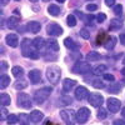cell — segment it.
I'll use <instances>...</instances> for the list:
<instances>
[{
    "instance_id": "obj_16",
    "label": "cell",
    "mask_w": 125,
    "mask_h": 125,
    "mask_svg": "<svg viewBox=\"0 0 125 125\" xmlns=\"http://www.w3.org/2000/svg\"><path fill=\"white\" fill-rule=\"evenodd\" d=\"M76 81L73 80V79H64V81H62V89H64V91H70L75 86Z\"/></svg>"
},
{
    "instance_id": "obj_15",
    "label": "cell",
    "mask_w": 125,
    "mask_h": 125,
    "mask_svg": "<svg viewBox=\"0 0 125 125\" xmlns=\"http://www.w3.org/2000/svg\"><path fill=\"white\" fill-rule=\"evenodd\" d=\"M115 45H116V38L115 36H110V38H108L105 41H104V48H105L106 50L114 49Z\"/></svg>"
},
{
    "instance_id": "obj_35",
    "label": "cell",
    "mask_w": 125,
    "mask_h": 125,
    "mask_svg": "<svg viewBox=\"0 0 125 125\" xmlns=\"http://www.w3.org/2000/svg\"><path fill=\"white\" fill-rule=\"evenodd\" d=\"M28 86L26 84V81H16L15 84H14V88L18 89V90H21V89H25Z\"/></svg>"
},
{
    "instance_id": "obj_1",
    "label": "cell",
    "mask_w": 125,
    "mask_h": 125,
    "mask_svg": "<svg viewBox=\"0 0 125 125\" xmlns=\"http://www.w3.org/2000/svg\"><path fill=\"white\" fill-rule=\"evenodd\" d=\"M21 53H23V56H25V58H31V59L39 58V54L36 53V49L33 45V41L28 38H25L21 43Z\"/></svg>"
},
{
    "instance_id": "obj_44",
    "label": "cell",
    "mask_w": 125,
    "mask_h": 125,
    "mask_svg": "<svg viewBox=\"0 0 125 125\" xmlns=\"http://www.w3.org/2000/svg\"><path fill=\"white\" fill-rule=\"evenodd\" d=\"M114 125H125V120H120V119H118V120L114 121Z\"/></svg>"
},
{
    "instance_id": "obj_38",
    "label": "cell",
    "mask_w": 125,
    "mask_h": 125,
    "mask_svg": "<svg viewBox=\"0 0 125 125\" xmlns=\"http://www.w3.org/2000/svg\"><path fill=\"white\" fill-rule=\"evenodd\" d=\"M121 13H123V6H121L120 4H118V5L114 6V14H116V15H121Z\"/></svg>"
},
{
    "instance_id": "obj_8",
    "label": "cell",
    "mask_w": 125,
    "mask_h": 125,
    "mask_svg": "<svg viewBox=\"0 0 125 125\" xmlns=\"http://www.w3.org/2000/svg\"><path fill=\"white\" fill-rule=\"evenodd\" d=\"M46 33L50 35V36H60L62 34V28L56 24V23H50L48 26H46Z\"/></svg>"
},
{
    "instance_id": "obj_39",
    "label": "cell",
    "mask_w": 125,
    "mask_h": 125,
    "mask_svg": "<svg viewBox=\"0 0 125 125\" xmlns=\"http://www.w3.org/2000/svg\"><path fill=\"white\" fill-rule=\"evenodd\" d=\"M86 10H88V11H95V10H98V5L90 3V4L86 5Z\"/></svg>"
},
{
    "instance_id": "obj_40",
    "label": "cell",
    "mask_w": 125,
    "mask_h": 125,
    "mask_svg": "<svg viewBox=\"0 0 125 125\" xmlns=\"http://www.w3.org/2000/svg\"><path fill=\"white\" fill-rule=\"evenodd\" d=\"M96 20H98L99 23L105 21V20H106V15H105V14H103V13H100V14H98V16H96Z\"/></svg>"
},
{
    "instance_id": "obj_43",
    "label": "cell",
    "mask_w": 125,
    "mask_h": 125,
    "mask_svg": "<svg viewBox=\"0 0 125 125\" xmlns=\"http://www.w3.org/2000/svg\"><path fill=\"white\" fill-rule=\"evenodd\" d=\"M105 4L108 6H115V0H105Z\"/></svg>"
},
{
    "instance_id": "obj_20",
    "label": "cell",
    "mask_w": 125,
    "mask_h": 125,
    "mask_svg": "<svg viewBox=\"0 0 125 125\" xmlns=\"http://www.w3.org/2000/svg\"><path fill=\"white\" fill-rule=\"evenodd\" d=\"M46 46L51 51H59V44L55 39H48L46 40Z\"/></svg>"
},
{
    "instance_id": "obj_6",
    "label": "cell",
    "mask_w": 125,
    "mask_h": 125,
    "mask_svg": "<svg viewBox=\"0 0 125 125\" xmlns=\"http://www.w3.org/2000/svg\"><path fill=\"white\" fill-rule=\"evenodd\" d=\"M60 116L65 123L71 124L76 120V113L71 109H64V110L60 111Z\"/></svg>"
},
{
    "instance_id": "obj_41",
    "label": "cell",
    "mask_w": 125,
    "mask_h": 125,
    "mask_svg": "<svg viewBox=\"0 0 125 125\" xmlns=\"http://www.w3.org/2000/svg\"><path fill=\"white\" fill-rule=\"evenodd\" d=\"M61 104H64V105H68V104H71V98H69V96H65V98H62L61 99Z\"/></svg>"
},
{
    "instance_id": "obj_34",
    "label": "cell",
    "mask_w": 125,
    "mask_h": 125,
    "mask_svg": "<svg viewBox=\"0 0 125 125\" xmlns=\"http://www.w3.org/2000/svg\"><path fill=\"white\" fill-rule=\"evenodd\" d=\"M93 86H94V88H96V89H103V88H105V84H104V81H103V80L96 79V80H94V81H93Z\"/></svg>"
},
{
    "instance_id": "obj_21",
    "label": "cell",
    "mask_w": 125,
    "mask_h": 125,
    "mask_svg": "<svg viewBox=\"0 0 125 125\" xmlns=\"http://www.w3.org/2000/svg\"><path fill=\"white\" fill-rule=\"evenodd\" d=\"M28 29L31 31V33H39L41 29V24L38 21H30L28 24Z\"/></svg>"
},
{
    "instance_id": "obj_30",
    "label": "cell",
    "mask_w": 125,
    "mask_h": 125,
    "mask_svg": "<svg viewBox=\"0 0 125 125\" xmlns=\"http://www.w3.org/2000/svg\"><path fill=\"white\" fill-rule=\"evenodd\" d=\"M105 70H106V66L105 65H98L96 68H94V73L93 74H95V75H100V74H104V73H105Z\"/></svg>"
},
{
    "instance_id": "obj_2",
    "label": "cell",
    "mask_w": 125,
    "mask_h": 125,
    "mask_svg": "<svg viewBox=\"0 0 125 125\" xmlns=\"http://www.w3.org/2000/svg\"><path fill=\"white\" fill-rule=\"evenodd\" d=\"M51 91H53V89H51L50 86H44V88L36 90V91L34 93V98H33L34 103H35V104H43V103L50 96Z\"/></svg>"
},
{
    "instance_id": "obj_47",
    "label": "cell",
    "mask_w": 125,
    "mask_h": 125,
    "mask_svg": "<svg viewBox=\"0 0 125 125\" xmlns=\"http://www.w3.org/2000/svg\"><path fill=\"white\" fill-rule=\"evenodd\" d=\"M1 69H3V70L6 69V62H5V61H1Z\"/></svg>"
},
{
    "instance_id": "obj_9",
    "label": "cell",
    "mask_w": 125,
    "mask_h": 125,
    "mask_svg": "<svg viewBox=\"0 0 125 125\" xmlns=\"http://www.w3.org/2000/svg\"><path fill=\"white\" fill-rule=\"evenodd\" d=\"M90 118V110L88 108H80L76 113V121L80 124H84L88 121V119Z\"/></svg>"
},
{
    "instance_id": "obj_23",
    "label": "cell",
    "mask_w": 125,
    "mask_h": 125,
    "mask_svg": "<svg viewBox=\"0 0 125 125\" xmlns=\"http://www.w3.org/2000/svg\"><path fill=\"white\" fill-rule=\"evenodd\" d=\"M121 26H123V23L120 21V20H118V19L110 20V25H109V29H110V30H118V29H120Z\"/></svg>"
},
{
    "instance_id": "obj_22",
    "label": "cell",
    "mask_w": 125,
    "mask_h": 125,
    "mask_svg": "<svg viewBox=\"0 0 125 125\" xmlns=\"http://www.w3.org/2000/svg\"><path fill=\"white\" fill-rule=\"evenodd\" d=\"M10 103H11L10 95H8V94H5V93H3L1 95H0V104H1L3 106H8V105H10Z\"/></svg>"
},
{
    "instance_id": "obj_28",
    "label": "cell",
    "mask_w": 125,
    "mask_h": 125,
    "mask_svg": "<svg viewBox=\"0 0 125 125\" xmlns=\"http://www.w3.org/2000/svg\"><path fill=\"white\" fill-rule=\"evenodd\" d=\"M19 121H20V124L21 125H30L29 123H30V116L28 115V114H20L19 115Z\"/></svg>"
},
{
    "instance_id": "obj_4",
    "label": "cell",
    "mask_w": 125,
    "mask_h": 125,
    "mask_svg": "<svg viewBox=\"0 0 125 125\" xmlns=\"http://www.w3.org/2000/svg\"><path fill=\"white\" fill-rule=\"evenodd\" d=\"M18 105L24 108V109H30L31 108L33 103H31V99L26 93H19L18 94Z\"/></svg>"
},
{
    "instance_id": "obj_46",
    "label": "cell",
    "mask_w": 125,
    "mask_h": 125,
    "mask_svg": "<svg viewBox=\"0 0 125 125\" xmlns=\"http://www.w3.org/2000/svg\"><path fill=\"white\" fill-rule=\"evenodd\" d=\"M103 36H104V33L101 31V34L98 36V43H99V44H100V43H104V41H103Z\"/></svg>"
},
{
    "instance_id": "obj_13",
    "label": "cell",
    "mask_w": 125,
    "mask_h": 125,
    "mask_svg": "<svg viewBox=\"0 0 125 125\" xmlns=\"http://www.w3.org/2000/svg\"><path fill=\"white\" fill-rule=\"evenodd\" d=\"M5 43L10 46V48H16L19 44V38L16 34H8L5 38Z\"/></svg>"
},
{
    "instance_id": "obj_37",
    "label": "cell",
    "mask_w": 125,
    "mask_h": 125,
    "mask_svg": "<svg viewBox=\"0 0 125 125\" xmlns=\"http://www.w3.org/2000/svg\"><path fill=\"white\" fill-rule=\"evenodd\" d=\"M8 110L5 109V106H3L1 108V116H0V120H1V121H4V120H6L8 119Z\"/></svg>"
},
{
    "instance_id": "obj_42",
    "label": "cell",
    "mask_w": 125,
    "mask_h": 125,
    "mask_svg": "<svg viewBox=\"0 0 125 125\" xmlns=\"http://www.w3.org/2000/svg\"><path fill=\"white\" fill-rule=\"evenodd\" d=\"M104 79L109 80V81H114V75H111V74H104Z\"/></svg>"
},
{
    "instance_id": "obj_19",
    "label": "cell",
    "mask_w": 125,
    "mask_h": 125,
    "mask_svg": "<svg viewBox=\"0 0 125 125\" xmlns=\"http://www.w3.org/2000/svg\"><path fill=\"white\" fill-rule=\"evenodd\" d=\"M48 11H49V14H50L51 16H59V15L61 14L60 8H59L58 5H55V4H50L49 8H48Z\"/></svg>"
},
{
    "instance_id": "obj_55",
    "label": "cell",
    "mask_w": 125,
    "mask_h": 125,
    "mask_svg": "<svg viewBox=\"0 0 125 125\" xmlns=\"http://www.w3.org/2000/svg\"><path fill=\"white\" fill-rule=\"evenodd\" d=\"M16 1H20V0H16Z\"/></svg>"
},
{
    "instance_id": "obj_29",
    "label": "cell",
    "mask_w": 125,
    "mask_h": 125,
    "mask_svg": "<svg viewBox=\"0 0 125 125\" xmlns=\"http://www.w3.org/2000/svg\"><path fill=\"white\" fill-rule=\"evenodd\" d=\"M11 73H13V75L15 78H20V76H23V74H24V69L21 66H14L11 69Z\"/></svg>"
},
{
    "instance_id": "obj_14",
    "label": "cell",
    "mask_w": 125,
    "mask_h": 125,
    "mask_svg": "<svg viewBox=\"0 0 125 125\" xmlns=\"http://www.w3.org/2000/svg\"><path fill=\"white\" fill-rule=\"evenodd\" d=\"M30 121L31 123H40L41 120L44 119V114L41 113L40 110H33L30 113Z\"/></svg>"
},
{
    "instance_id": "obj_5",
    "label": "cell",
    "mask_w": 125,
    "mask_h": 125,
    "mask_svg": "<svg viewBox=\"0 0 125 125\" xmlns=\"http://www.w3.org/2000/svg\"><path fill=\"white\" fill-rule=\"evenodd\" d=\"M73 71L76 74H89L91 71V66L89 62H84V61H78L76 64L73 68Z\"/></svg>"
},
{
    "instance_id": "obj_7",
    "label": "cell",
    "mask_w": 125,
    "mask_h": 125,
    "mask_svg": "<svg viewBox=\"0 0 125 125\" xmlns=\"http://www.w3.org/2000/svg\"><path fill=\"white\" fill-rule=\"evenodd\" d=\"M88 101H89V104L91 106L100 108L103 105V103H104V98H103V95H100V94H98V93H93V94L89 95Z\"/></svg>"
},
{
    "instance_id": "obj_53",
    "label": "cell",
    "mask_w": 125,
    "mask_h": 125,
    "mask_svg": "<svg viewBox=\"0 0 125 125\" xmlns=\"http://www.w3.org/2000/svg\"><path fill=\"white\" fill-rule=\"evenodd\" d=\"M43 1H45V3H46V1H50V0H43Z\"/></svg>"
},
{
    "instance_id": "obj_36",
    "label": "cell",
    "mask_w": 125,
    "mask_h": 125,
    "mask_svg": "<svg viewBox=\"0 0 125 125\" xmlns=\"http://www.w3.org/2000/svg\"><path fill=\"white\" fill-rule=\"evenodd\" d=\"M80 36L83 38V39H89L90 38V31L88 30V29H81L80 30Z\"/></svg>"
},
{
    "instance_id": "obj_45",
    "label": "cell",
    "mask_w": 125,
    "mask_h": 125,
    "mask_svg": "<svg viewBox=\"0 0 125 125\" xmlns=\"http://www.w3.org/2000/svg\"><path fill=\"white\" fill-rule=\"evenodd\" d=\"M120 43H121L123 45H125V33L120 34Z\"/></svg>"
},
{
    "instance_id": "obj_3",
    "label": "cell",
    "mask_w": 125,
    "mask_h": 125,
    "mask_svg": "<svg viewBox=\"0 0 125 125\" xmlns=\"http://www.w3.org/2000/svg\"><path fill=\"white\" fill-rule=\"evenodd\" d=\"M60 76H61L60 68H58L55 65L48 68V70H46V78H48V80L50 83H53V84H58L59 80H60Z\"/></svg>"
},
{
    "instance_id": "obj_26",
    "label": "cell",
    "mask_w": 125,
    "mask_h": 125,
    "mask_svg": "<svg viewBox=\"0 0 125 125\" xmlns=\"http://www.w3.org/2000/svg\"><path fill=\"white\" fill-rule=\"evenodd\" d=\"M9 84H10V78L8 75H1L0 76V88L5 89V88L9 86Z\"/></svg>"
},
{
    "instance_id": "obj_32",
    "label": "cell",
    "mask_w": 125,
    "mask_h": 125,
    "mask_svg": "<svg viewBox=\"0 0 125 125\" xmlns=\"http://www.w3.org/2000/svg\"><path fill=\"white\" fill-rule=\"evenodd\" d=\"M6 121H8L9 125H14V124H16L19 121V116L14 115V114H10V115L8 116V119H6Z\"/></svg>"
},
{
    "instance_id": "obj_25",
    "label": "cell",
    "mask_w": 125,
    "mask_h": 125,
    "mask_svg": "<svg viewBox=\"0 0 125 125\" xmlns=\"http://www.w3.org/2000/svg\"><path fill=\"white\" fill-rule=\"evenodd\" d=\"M64 45H65L68 49H70V50H76V49H78V45L74 43V40L70 39V38H66V39L64 40Z\"/></svg>"
},
{
    "instance_id": "obj_52",
    "label": "cell",
    "mask_w": 125,
    "mask_h": 125,
    "mask_svg": "<svg viewBox=\"0 0 125 125\" xmlns=\"http://www.w3.org/2000/svg\"><path fill=\"white\" fill-rule=\"evenodd\" d=\"M30 1H31V3H36V1H38V0H30Z\"/></svg>"
},
{
    "instance_id": "obj_50",
    "label": "cell",
    "mask_w": 125,
    "mask_h": 125,
    "mask_svg": "<svg viewBox=\"0 0 125 125\" xmlns=\"http://www.w3.org/2000/svg\"><path fill=\"white\" fill-rule=\"evenodd\" d=\"M121 74H123V75H125V68H123V70H121Z\"/></svg>"
},
{
    "instance_id": "obj_51",
    "label": "cell",
    "mask_w": 125,
    "mask_h": 125,
    "mask_svg": "<svg viewBox=\"0 0 125 125\" xmlns=\"http://www.w3.org/2000/svg\"><path fill=\"white\" fill-rule=\"evenodd\" d=\"M56 1H58V3H64L65 0H56Z\"/></svg>"
},
{
    "instance_id": "obj_27",
    "label": "cell",
    "mask_w": 125,
    "mask_h": 125,
    "mask_svg": "<svg viewBox=\"0 0 125 125\" xmlns=\"http://www.w3.org/2000/svg\"><path fill=\"white\" fill-rule=\"evenodd\" d=\"M120 89H121V85L118 84V83H113V84H110V86L108 88L109 93H111V94H118V93H120Z\"/></svg>"
},
{
    "instance_id": "obj_33",
    "label": "cell",
    "mask_w": 125,
    "mask_h": 125,
    "mask_svg": "<svg viewBox=\"0 0 125 125\" xmlns=\"http://www.w3.org/2000/svg\"><path fill=\"white\" fill-rule=\"evenodd\" d=\"M106 116H108V111H106V109H104V108L100 106V109H99V111H98V119L103 120V119H105Z\"/></svg>"
},
{
    "instance_id": "obj_18",
    "label": "cell",
    "mask_w": 125,
    "mask_h": 125,
    "mask_svg": "<svg viewBox=\"0 0 125 125\" xmlns=\"http://www.w3.org/2000/svg\"><path fill=\"white\" fill-rule=\"evenodd\" d=\"M20 24V19L16 16H10L8 19V28L9 29H16Z\"/></svg>"
},
{
    "instance_id": "obj_31",
    "label": "cell",
    "mask_w": 125,
    "mask_h": 125,
    "mask_svg": "<svg viewBox=\"0 0 125 125\" xmlns=\"http://www.w3.org/2000/svg\"><path fill=\"white\" fill-rule=\"evenodd\" d=\"M66 21H68V25H69L70 28H74V26L76 25V19H75V16L73 15V14L68 15V18H66Z\"/></svg>"
},
{
    "instance_id": "obj_49",
    "label": "cell",
    "mask_w": 125,
    "mask_h": 125,
    "mask_svg": "<svg viewBox=\"0 0 125 125\" xmlns=\"http://www.w3.org/2000/svg\"><path fill=\"white\" fill-rule=\"evenodd\" d=\"M121 115H123V118L125 119V108H123V110H121Z\"/></svg>"
},
{
    "instance_id": "obj_17",
    "label": "cell",
    "mask_w": 125,
    "mask_h": 125,
    "mask_svg": "<svg viewBox=\"0 0 125 125\" xmlns=\"http://www.w3.org/2000/svg\"><path fill=\"white\" fill-rule=\"evenodd\" d=\"M33 45H34V48H35L36 50H40V49H43V48L46 45V41L41 38V36H38V38H35V39L33 40Z\"/></svg>"
},
{
    "instance_id": "obj_48",
    "label": "cell",
    "mask_w": 125,
    "mask_h": 125,
    "mask_svg": "<svg viewBox=\"0 0 125 125\" xmlns=\"http://www.w3.org/2000/svg\"><path fill=\"white\" fill-rule=\"evenodd\" d=\"M8 1H9V0H1V5L4 6V5H6L8 4Z\"/></svg>"
},
{
    "instance_id": "obj_54",
    "label": "cell",
    "mask_w": 125,
    "mask_h": 125,
    "mask_svg": "<svg viewBox=\"0 0 125 125\" xmlns=\"http://www.w3.org/2000/svg\"><path fill=\"white\" fill-rule=\"evenodd\" d=\"M123 62H124V64H125V58H124V60H123Z\"/></svg>"
},
{
    "instance_id": "obj_11",
    "label": "cell",
    "mask_w": 125,
    "mask_h": 125,
    "mask_svg": "<svg viewBox=\"0 0 125 125\" xmlns=\"http://www.w3.org/2000/svg\"><path fill=\"white\" fill-rule=\"evenodd\" d=\"M75 98L78 99V100H84V99H86V98H89V91H88V89L85 88V86H79V88H76V90H75Z\"/></svg>"
},
{
    "instance_id": "obj_24",
    "label": "cell",
    "mask_w": 125,
    "mask_h": 125,
    "mask_svg": "<svg viewBox=\"0 0 125 125\" xmlns=\"http://www.w3.org/2000/svg\"><path fill=\"white\" fill-rule=\"evenodd\" d=\"M100 58H101V55L99 54V53H96V51H90V53L86 55V59H88V61H98V60H100Z\"/></svg>"
},
{
    "instance_id": "obj_10",
    "label": "cell",
    "mask_w": 125,
    "mask_h": 125,
    "mask_svg": "<svg viewBox=\"0 0 125 125\" xmlns=\"http://www.w3.org/2000/svg\"><path fill=\"white\" fill-rule=\"evenodd\" d=\"M108 109L110 113H118L120 110V100H118L116 98H109L108 99Z\"/></svg>"
},
{
    "instance_id": "obj_12",
    "label": "cell",
    "mask_w": 125,
    "mask_h": 125,
    "mask_svg": "<svg viewBox=\"0 0 125 125\" xmlns=\"http://www.w3.org/2000/svg\"><path fill=\"white\" fill-rule=\"evenodd\" d=\"M29 79H30V81L33 83V84H38V83H40V80H41V73H40V70H38V69L30 70L29 71Z\"/></svg>"
}]
</instances>
